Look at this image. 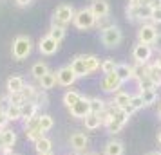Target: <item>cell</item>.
<instances>
[{
	"mask_svg": "<svg viewBox=\"0 0 161 155\" xmlns=\"http://www.w3.org/2000/svg\"><path fill=\"white\" fill-rule=\"evenodd\" d=\"M83 121H85V128L87 130H98L102 126V116L100 114H89Z\"/></svg>",
	"mask_w": 161,
	"mask_h": 155,
	"instance_id": "obj_20",
	"label": "cell"
},
{
	"mask_svg": "<svg viewBox=\"0 0 161 155\" xmlns=\"http://www.w3.org/2000/svg\"><path fill=\"white\" fill-rule=\"evenodd\" d=\"M69 142H71V148H73L74 152H83L85 148H87L89 144V139H87V135L85 133H81V132H74L73 135H71V139H69Z\"/></svg>",
	"mask_w": 161,
	"mask_h": 155,
	"instance_id": "obj_12",
	"label": "cell"
},
{
	"mask_svg": "<svg viewBox=\"0 0 161 155\" xmlns=\"http://www.w3.org/2000/svg\"><path fill=\"white\" fill-rule=\"evenodd\" d=\"M22 96L25 97V101H35L38 96V90L33 87V85H25L22 89Z\"/></svg>",
	"mask_w": 161,
	"mask_h": 155,
	"instance_id": "obj_36",
	"label": "cell"
},
{
	"mask_svg": "<svg viewBox=\"0 0 161 155\" xmlns=\"http://www.w3.org/2000/svg\"><path fill=\"white\" fill-rule=\"evenodd\" d=\"M91 11L94 13L96 18H105V16H109V13H110L109 2H107V0H92Z\"/></svg>",
	"mask_w": 161,
	"mask_h": 155,
	"instance_id": "obj_13",
	"label": "cell"
},
{
	"mask_svg": "<svg viewBox=\"0 0 161 155\" xmlns=\"http://www.w3.org/2000/svg\"><path fill=\"white\" fill-rule=\"evenodd\" d=\"M0 137L4 141V146H13L16 142V133L13 130H9V128H4L2 132H0Z\"/></svg>",
	"mask_w": 161,
	"mask_h": 155,
	"instance_id": "obj_30",
	"label": "cell"
},
{
	"mask_svg": "<svg viewBox=\"0 0 161 155\" xmlns=\"http://www.w3.org/2000/svg\"><path fill=\"white\" fill-rule=\"evenodd\" d=\"M35 150H36V153H38V155L49 153V152L53 150V141H51V139H47V137L40 139L36 144H35Z\"/></svg>",
	"mask_w": 161,
	"mask_h": 155,
	"instance_id": "obj_27",
	"label": "cell"
},
{
	"mask_svg": "<svg viewBox=\"0 0 161 155\" xmlns=\"http://www.w3.org/2000/svg\"><path fill=\"white\" fill-rule=\"evenodd\" d=\"M141 97H143V103L145 106H150V105L156 103V99H158V90H143V92H139Z\"/></svg>",
	"mask_w": 161,
	"mask_h": 155,
	"instance_id": "obj_33",
	"label": "cell"
},
{
	"mask_svg": "<svg viewBox=\"0 0 161 155\" xmlns=\"http://www.w3.org/2000/svg\"><path fill=\"white\" fill-rule=\"evenodd\" d=\"M47 36H51L53 40H56V42L60 44V42H62V40L65 38V27L51 23V29H49V33H47Z\"/></svg>",
	"mask_w": 161,
	"mask_h": 155,
	"instance_id": "obj_26",
	"label": "cell"
},
{
	"mask_svg": "<svg viewBox=\"0 0 161 155\" xmlns=\"http://www.w3.org/2000/svg\"><path fill=\"white\" fill-rule=\"evenodd\" d=\"M159 116H161V105H159Z\"/></svg>",
	"mask_w": 161,
	"mask_h": 155,
	"instance_id": "obj_52",
	"label": "cell"
},
{
	"mask_svg": "<svg viewBox=\"0 0 161 155\" xmlns=\"http://www.w3.org/2000/svg\"><path fill=\"white\" fill-rule=\"evenodd\" d=\"M158 65H159V67H161V56H159V59H158Z\"/></svg>",
	"mask_w": 161,
	"mask_h": 155,
	"instance_id": "obj_50",
	"label": "cell"
},
{
	"mask_svg": "<svg viewBox=\"0 0 161 155\" xmlns=\"http://www.w3.org/2000/svg\"><path fill=\"white\" fill-rule=\"evenodd\" d=\"M130 106L134 108V110H139V108H143V106H145L141 94H136V96H132V97H130Z\"/></svg>",
	"mask_w": 161,
	"mask_h": 155,
	"instance_id": "obj_39",
	"label": "cell"
},
{
	"mask_svg": "<svg viewBox=\"0 0 161 155\" xmlns=\"http://www.w3.org/2000/svg\"><path fill=\"white\" fill-rule=\"evenodd\" d=\"M158 141H159V144H161V132L158 133Z\"/></svg>",
	"mask_w": 161,
	"mask_h": 155,
	"instance_id": "obj_49",
	"label": "cell"
},
{
	"mask_svg": "<svg viewBox=\"0 0 161 155\" xmlns=\"http://www.w3.org/2000/svg\"><path fill=\"white\" fill-rule=\"evenodd\" d=\"M83 58H85V65H87L89 76L94 74L98 69H102V61H100L98 56H94V54H83Z\"/></svg>",
	"mask_w": 161,
	"mask_h": 155,
	"instance_id": "obj_19",
	"label": "cell"
},
{
	"mask_svg": "<svg viewBox=\"0 0 161 155\" xmlns=\"http://www.w3.org/2000/svg\"><path fill=\"white\" fill-rule=\"evenodd\" d=\"M0 101H2V97H0Z\"/></svg>",
	"mask_w": 161,
	"mask_h": 155,
	"instance_id": "obj_55",
	"label": "cell"
},
{
	"mask_svg": "<svg viewBox=\"0 0 161 155\" xmlns=\"http://www.w3.org/2000/svg\"><path fill=\"white\" fill-rule=\"evenodd\" d=\"M20 108H22V119H24V123H27V121H31L33 117H36L38 105L35 103V101H25Z\"/></svg>",
	"mask_w": 161,
	"mask_h": 155,
	"instance_id": "obj_15",
	"label": "cell"
},
{
	"mask_svg": "<svg viewBox=\"0 0 161 155\" xmlns=\"http://www.w3.org/2000/svg\"><path fill=\"white\" fill-rule=\"evenodd\" d=\"M119 87H121V80L118 78L116 72L105 74V76H103L102 89L105 90V92H118V90H119Z\"/></svg>",
	"mask_w": 161,
	"mask_h": 155,
	"instance_id": "obj_11",
	"label": "cell"
},
{
	"mask_svg": "<svg viewBox=\"0 0 161 155\" xmlns=\"http://www.w3.org/2000/svg\"><path fill=\"white\" fill-rule=\"evenodd\" d=\"M121 128H123V126L119 125V123H116L114 119H112V123H110V125L107 126V130H109L110 133H118V132H119V130H121Z\"/></svg>",
	"mask_w": 161,
	"mask_h": 155,
	"instance_id": "obj_42",
	"label": "cell"
},
{
	"mask_svg": "<svg viewBox=\"0 0 161 155\" xmlns=\"http://www.w3.org/2000/svg\"><path fill=\"white\" fill-rule=\"evenodd\" d=\"M8 103H9V105H16V106H22V105L25 103V97L22 96V92L8 94Z\"/></svg>",
	"mask_w": 161,
	"mask_h": 155,
	"instance_id": "obj_38",
	"label": "cell"
},
{
	"mask_svg": "<svg viewBox=\"0 0 161 155\" xmlns=\"http://www.w3.org/2000/svg\"><path fill=\"white\" fill-rule=\"evenodd\" d=\"M0 152H2V155H13V150H11V146H4Z\"/></svg>",
	"mask_w": 161,
	"mask_h": 155,
	"instance_id": "obj_48",
	"label": "cell"
},
{
	"mask_svg": "<svg viewBox=\"0 0 161 155\" xmlns=\"http://www.w3.org/2000/svg\"><path fill=\"white\" fill-rule=\"evenodd\" d=\"M71 69H73V72L78 76V78H83V76H89L87 72V65H85V58H83V54L80 56H76V58L71 61Z\"/></svg>",
	"mask_w": 161,
	"mask_h": 155,
	"instance_id": "obj_14",
	"label": "cell"
},
{
	"mask_svg": "<svg viewBox=\"0 0 161 155\" xmlns=\"http://www.w3.org/2000/svg\"><path fill=\"white\" fill-rule=\"evenodd\" d=\"M130 97L132 96H129L127 92H116V97H114V106L116 108H127L129 105H130Z\"/></svg>",
	"mask_w": 161,
	"mask_h": 155,
	"instance_id": "obj_22",
	"label": "cell"
},
{
	"mask_svg": "<svg viewBox=\"0 0 161 155\" xmlns=\"http://www.w3.org/2000/svg\"><path fill=\"white\" fill-rule=\"evenodd\" d=\"M74 15H76V11L73 9V6H69V4H60L58 8L54 9L53 23H54V25L65 27L67 23H71L74 20Z\"/></svg>",
	"mask_w": 161,
	"mask_h": 155,
	"instance_id": "obj_3",
	"label": "cell"
},
{
	"mask_svg": "<svg viewBox=\"0 0 161 155\" xmlns=\"http://www.w3.org/2000/svg\"><path fill=\"white\" fill-rule=\"evenodd\" d=\"M147 6H150V9H159L161 8V0H150Z\"/></svg>",
	"mask_w": 161,
	"mask_h": 155,
	"instance_id": "obj_46",
	"label": "cell"
},
{
	"mask_svg": "<svg viewBox=\"0 0 161 155\" xmlns=\"http://www.w3.org/2000/svg\"><path fill=\"white\" fill-rule=\"evenodd\" d=\"M25 87V81H24V78L20 76H11L6 83V89H8L9 94H15V92H22V89Z\"/></svg>",
	"mask_w": 161,
	"mask_h": 155,
	"instance_id": "obj_17",
	"label": "cell"
},
{
	"mask_svg": "<svg viewBox=\"0 0 161 155\" xmlns=\"http://www.w3.org/2000/svg\"><path fill=\"white\" fill-rule=\"evenodd\" d=\"M150 15H152V9L150 6H138V8H127V18L130 22H143V20H150Z\"/></svg>",
	"mask_w": 161,
	"mask_h": 155,
	"instance_id": "obj_5",
	"label": "cell"
},
{
	"mask_svg": "<svg viewBox=\"0 0 161 155\" xmlns=\"http://www.w3.org/2000/svg\"><path fill=\"white\" fill-rule=\"evenodd\" d=\"M114 72L118 74V78L121 80V83H125V81H129V80L134 78V67L127 65V63H118Z\"/></svg>",
	"mask_w": 161,
	"mask_h": 155,
	"instance_id": "obj_16",
	"label": "cell"
},
{
	"mask_svg": "<svg viewBox=\"0 0 161 155\" xmlns=\"http://www.w3.org/2000/svg\"><path fill=\"white\" fill-rule=\"evenodd\" d=\"M105 110L107 108H105V101L103 99H100V97H91V114H100L102 116Z\"/></svg>",
	"mask_w": 161,
	"mask_h": 155,
	"instance_id": "obj_31",
	"label": "cell"
},
{
	"mask_svg": "<svg viewBox=\"0 0 161 155\" xmlns=\"http://www.w3.org/2000/svg\"><path fill=\"white\" fill-rule=\"evenodd\" d=\"M38 49H40V52L45 54V56H53V54L60 49V45H58L56 40H53L51 36L45 34L44 38H40V42H38Z\"/></svg>",
	"mask_w": 161,
	"mask_h": 155,
	"instance_id": "obj_10",
	"label": "cell"
},
{
	"mask_svg": "<svg viewBox=\"0 0 161 155\" xmlns=\"http://www.w3.org/2000/svg\"><path fill=\"white\" fill-rule=\"evenodd\" d=\"M147 76H148L156 85H161V67L158 65V63L147 67Z\"/></svg>",
	"mask_w": 161,
	"mask_h": 155,
	"instance_id": "obj_23",
	"label": "cell"
},
{
	"mask_svg": "<svg viewBox=\"0 0 161 155\" xmlns=\"http://www.w3.org/2000/svg\"><path fill=\"white\" fill-rule=\"evenodd\" d=\"M152 56V47L147 44H141L138 42V45H134V49H132V58L136 59V63L138 65H147V61L150 59Z\"/></svg>",
	"mask_w": 161,
	"mask_h": 155,
	"instance_id": "obj_6",
	"label": "cell"
},
{
	"mask_svg": "<svg viewBox=\"0 0 161 155\" xmlns=\"http://www.w3.org/2000/svg\"><path fill=\"white\" fill-rule=\"evenodd\" d=\"M0 132H2V130H0Z\"/></svg>",
	"mask_w": 161,
	"mask_h": 155,
	"instance_id": "obj_56",
	"label": "cell"
},
{
	"mask_svg": "<svg viewBox=\"0 0 161 155\" xmlns=\"http://www.w3.org/2000/svg\"><path fill=\"white\" fill-rule=\"evenodd\" d=\"M158 36V31L154 27L152 23H143L138 31V40L141 44H147V45H152L154 40Z\"/></svg>",
	"mask_w": 161,
	"mask_h": 155,
	"instance_id": "obj_8",
	"label": "cell"
},
{
	"mask_svg": "<svg viewBox=\"0 0 161 155\" xmlns=\"http://www.w3.org/2000/svg\"><path fill=\"white\" fill-rule=\"evenodd\" d=\"M110 123H112V108H109V110H105L102 114V125L109 126Z\"/></svg>",
	"mask_w": 161,
	"mask_h": 155,
	"instance_id": "obj_40",
	"label": "cell"
},
{
	"mask_svg": "<svg viewBox=\"0 0 161 155\" xmlns=\"http://www.w3.org/2000/svg\"><path fill=\"white\" fill-rule=\"evenodd\" d=\"M47 72H49V67L45 65L44 61H36L35 65L31 67V74H33V78H36V80L44 78Z\"/></svg>",
	"mask_w": 161,
	"mask_h": 155,
	"instance_id": "obj_25",
	"label": "cell"
},
{
	"mask_svg": "<svg viewBox=\"0 0 161 155\" xmlns=\"http://www.w3.org/2000/svg\"><path fill=\"white\" fill-rule=\"evenodd\" d=\"M105 155H123V144L119 141H110L105 144Z\"/></svg>",
	"mask_w": 161,
	"mask_h": 155,
	"instance_id": "obj_21",
	"label": "cell"
},
{
	"mask_svg": "<svg viewBox=\"0 0 161 155\" xmlns=\"http://www.w3.org/2000/svg\"><path fill=\"white\" fill-rule=\"evenodd\" d=\"M138 85H139V90L143 92V90H156V83L148 78V76H143V78H139L138 80Z\"/></svg>",
	"mask_w": 161,
	"mask_h": 155,
	"instance_id": "obj_34",
	"label": "cell"
},
{
	"mask_svg": "<svg viewBox=\"0 0 161 155\" xmlns=\"http://www.w3.org/2000/svg\"><path fill=\"white\" fill-rule=\"evenodd\" d=\"M89 155H94V153H89Z\"/></svg>",
	"mask_w": 161,
	"mask_h": 155,
	"instance_id": "obj_54",
	"label": "cell"
},
{
	"mask_svg": "<svg viewBox=\"0 0 161 155\" xmlns=\"http://www.w3.org/2000/svg\"><path fill=\"white\" fill-rule=\"evenodd\" d=\"M76 155H78V153H76Z\"/></svg>",
	"mask_w": 161,
	"mask_h": 155,
	"instance_id": "obj_57",
	"label": "cell"
},
{
	"mask_svg": "<svg viewBox=\"0 0 161 155\" xmlns=\"http://www.w3.org/2000/svg\"><path fill=\"white\" fill-rule=\"evenodd\" d=\"M38 126H40L44 132H49L53 126H54V121H53V117L49 114H44V116H40V125Z\"/></svg>",
	"mask_w": 161,
	"mask_h": 155,
	"instance_id": "obj_37",
	"label": "cell"
},
{
	"mask_svg": "<svg viewBox=\"0 0 161 155\" xmlns=\"http://www.w3.org/2000/svg\"><path fill=\"white\" fill-rule=\"evenodd\" d=\"M129 114L125 110H121V108H116V106H112V119L116 121V123H119L121 126H125L127 125V121H129Z\"/></svg>",
	"mask_w": 161,
	"mask_h": 155,
	"instance_id": "obj_29",
	"label": "cell"
},
{
	"mask_svg": "<svg viewBox=\"0 0 161 155\" xmlns=\"http://www.w3.org/2000/svg\"><path fill=\"white\" fill-rule=\"evenodd\" d=\"M96 22H98V18L94 16V13L91 11V8H83L80 11H76V15H74V27L76 29H81V31H87L91 27H94Z\"/></svg>",
	"mask_w": 161,
	"mask_h": 155,
	"instance_id": "obj_2",
	"label": "cell"
},
{
	"mask_svg": "<svg viewBox=\"0 0 161 155\" xmlns=\"http://www.w3.org/2000/svg\"><path fill=\"white\" fill-rule=\"evenodd\" d=\"M69 112H71V116H73V117L85 119L89 114H91V99H89V97H81L74 106L69 108Z\"/></svg>",
	"mask_w": 161,
	"mask_h": 155,
	"instance_id": "obj_7",
	"label": "cell"
},
{
	"mask_svg": "<svg viewBox=\"0 0 161 155\" xmlns=\"http://www.w3.org/2000/svg\"><path fill=\"white\" fill-rule=\"evenodd\" d=\"M121 38H123V34H121V29L118 25H109V27H105L102 31V44L105 47H109V49L119 45Z\"/></svg>",
	"mask_w": 161,
	"mask_h": 155,
	"instance_id": "obj_4",
	"label": "cell"
},
{
	"mask_svg": "<svg viewBox=\"0 0 161 155\" xmlns=\"http://www.w3.org/2000/svg\"><path fill=\"white\" fill-rule=\"evenodd\" d=\"M4 112H6V116H8L9 121H18V119H22V108L16 106V105H9Z\"/></svg>",
	"mask_w": 161,
	"mask_h": 155,
	"instance_id": "obj_32",
	"label": "cell"
},
{
	"mask_svg": "<svg viewBox=\"0 0 161 155\" xmlns=\"http://www.w3.org/2000/svg\"><path fill=\"white\" fill-rule=\"evenodd\" d=\"M8 123H9V119H8V116H6V112L2 110L0 112V130H4V128L8 126Z\"/></svg>",
	"mask_w": 161,
	"mask_h": 155,
	"instance_id": "obj_44",
	"label": "cell"
},
{
	"mask_svg": "<svg viewBox=\"0 0 161 155\" xmlns=\"http://www.w3.org/2000/svg\"><path fill=\"white\" fill-rule=\"evenodd\" d=\"M148 155H159V153H148Z\"/></svg>",
	"mask_w": 161,
	"mask_h": 155,
	"instance_id": "obj_53",
	"label": "cell"
},
{
	"mask_svg": "<svg viewBox=\"0 0 161 155\" xmlns=\"http://www.w3.org/2000/svg\"><path fill=\"white\" fill-rule=\"evenodd\" d=\"M58 83V80H56V72H47L44 76V78H40L38 80V85H40V89L44 90H51V89H54V85Z\"/></svg>",
	"mask_w": 161,
	"mask_h": 155,
	"instance_id": "obj_18",
	"label": "cell"
},
{
	"mask_svg": "<svg viewBox=\"0 0 161 155\" xmlns=\"http://www.w3.org/2000/svg\"><path fill=\"white\" fill-rule=\"evenodd\" d=\"M15 2H16V6H20V8H25V6H29L33 0H15Z\"/></svg>",
	"mask_w": 161,
	"mask_h": 155,
	"instance_id": "obj_47",
	"label": "cell"
},
{
	"mask_svg": "<svg viewBox=\"0 0 161 155\" xmlns=\"http://www.w3.org/2000/svg\"><path fill=\"white\" fill-rule=\"evenodd\" d=\"M76 78L78 76L73 72L71 65L62 67L60 70H56V80H58V85H62V87H71V85H74Z\"/></svg>",
	"mask_w": 161,
	"mask_h": 155,
	"instance_id": "obj_9",
	"label": "cell"
},
{
	"mask_svg": "<svg viewBox=\"0 0 161 155\" xmlns=\"http://www.w3.org/2000/svg\"><path fill=\"white\" fill-rule=\"evenodd\" d=\"M152 49L161 52V33H158V36H156V40H154V44H152Z\"/></svg>",
	"mask_w": 161,
	"mask_h": 155,
	"instance_id": "obj_45",
	"label": "cell"
},
{
	"mask_svg": "<svg viewBox=\"0 0 161 155\" xmlns=\"http://www.w3.org/2000/svg\"><path fill=\"white\" fill-rule=\"evenodd\" d=\"M150 22H152V23H161V8L159 9H152Z\"/></svg>",
	"mask_w": 161,
	"mask_h": 155,
	"instance_id": "obj_41",
	"label": "cell"
},
{
	"mask_svg": "<svg viewBox=\"0 0 161 155\" xmlns=\"http://www.w3.org/2000/svg\"><path fill=\"white\" fill-rule=\"evenodd\" d=\"M116 67H118V63L112 58H105L102 61V72L103 74H112L116 70Z\"/></svg>",
	"mask_w": 161,
	"mask_h": 155,
	"instance_id": "obj_35",
	"label": "cell"
},
{
	"mask_svg": "<svg viewBox=\"0 0 161 155\" xmlns=\"http://www.w3.org/2000/svg\"><path fill=\"white\" fill-rule=\"evenodd\" d=\"M81 94H78V92H74V90H67L65 94H64V105H65L67 108H71V106H74V105L78 103L81 99Z\"/></svg>",
	"mask_w": 161,
	"mask_h": 155,
	"instance_id": "obj_24",
	"label": "cell"
},
{
	"mask_svg": "<svg viewBox=\"0 0 161 155\" xmlns=\"http://www.w3.org/2000/svg\"><path fill=\"white\" fill-rule=\"evenodd\" d=\"M31 49H33V42H31V38L20 34V36L15 38L13 47H11V52H13V58H15L16 61H22V59H25L31 54Z\"/></svg>",
	"mask_w": 161,
	"mask_h": 155,
	"instance_id": "obj_1",
	"label": "cell"
},
{
	"mask_svg": "<svg viewBox=\"0 0 161 155\" xmlns=\"http://www.w3.org/2000/svg\"><path fill=\"white\" fill-rule=\"evenodd\" d=\"M35 103H36L38 106H45V105H47V96H45V94H42V92H38Z\"/></svg>",
	"mask_w": 161,
	"mask_h": 155,
	"instance_id": "obj_43",
	"label": "cell"
},
{
	"mask_svg": "<svg viewBox=\"0 0 161 155\" xmlns=\"http://www.w3.org/2000/svg\"><path fill=\"white\" fill-rule=\"evenodd\" d=\"M42 155H54V153H53V152H49V153H42Z\"/></svg>",
	"mask_w": 161,
	"mask_h": 155,
	"instance_id": "obj_51",
	"label": "cell"
},
{
	"mask_svg": "<svg viewBox=\"0 0 161 155\" xmlns=\"http://www.w3.org/2000/svg\"><path fill=\"white\" fill-rule=\"evenodd\" d=\"M44 133H45L44 130H42L40 126H36V128H29V130H25V137H27L31 142H35V144H36L40 139H44V137H45Z\"/></svg>",
	"mask_w": 161,
	"mask_h": 155,
	"instance_id": "obj_28",
	"label": "cell"
}]
</instances>
